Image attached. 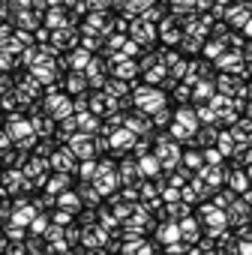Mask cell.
<instances>
[{
    "label": "cell",
    "mask_w": 252,
    "mask_h": 255,
    "mask_svg": "<svg viewBox=\"0 0 252 255\" xmlns=\"http://www.w3.org/2000/svg\"><path fill=\"white\" fill-rule=\"evenodd\" d=\"M240 252H243V255H252V240H246V243H240Z\"/></svg>",
    "instance_id": "cell-2"
},
{
    "label": "cell",
    "mask_w": 252,
    "mask_h": 255,
    "mask_svg": "<svg viewBox=\"0 0 252 255\" xmlns=\"http://www.w3.org/2000/svg\"><path fill=\"white\" fill-rule=\"evenodd\" d=\"M177 234H180V228H177V225H165V228L159 231L162 243H171V240H177Z\"/></svg>",
    "instance_id": "cell-1"
}]
</instances>
